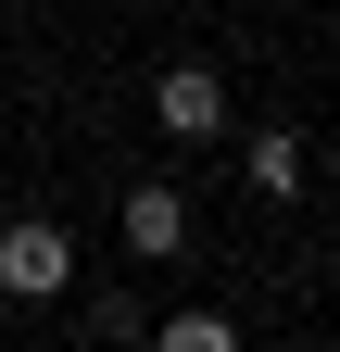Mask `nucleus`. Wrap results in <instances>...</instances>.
<instances>
[{
  "instance_id": "1",
  "label": "nucleus",
  "mask_w": 340,
  "mask_h": 352,
  "mask_svg": "<svg viewBox=\"0 0 340 352\" xmlns=\"http://www.w3.org/2000/svg\"><path fill=\"white\" fill-rule=\"evenodd\" d=\"M76 277V239L51 227V214H13V227H0V289H13V302H51Z\"/></svg>"
},
{
  "instance_id": "2",
  "label": "nucleus",
  "mask_w": 340,
  "mask_h": 352,
  "mask_svg": "<svg viewBox=\"0 0 340 352\" xmlns=\"http://www.w3.org/2000/svg\"><path fill=\"white\" fill-rule=\"evenodd\" d=\"M151 113H164V139L202 151V139L227 126V76H215V63H164V76H151Z\"/></svg>"
},
{
  "instance_id": "3",
  "label": "nucleus",
  "mask_w": 340,
  "mask_h": 352,
  "mask_svg": "<svg viewBox=\"0 0 340 352\" xmlns=\"http://www.w3.org/2000/svg\"><path fill=\"white\" fill-rule=\"evenodd\" d=\"M177 239H189V201L164 189V176H151V189H126V252H139V264H164Z\"/></svg>"
},
{
  "instance_id": "4",
  "label": "nucleus",
  "mask_w": 340,
  "mask_h": 352,
  "mask_svg": "<svg viewBox=\"0 0 340 352\" xmlns=\"http://www.w3.org/2000/svg\"><path fill=\"white\" fill-rule=\"evenodd\" d=\"M240 164H252V189H265V201H303V176H315V151L290 139V126H265V139H252Z\"/></svg>"
},
{
  "instance_id": "5",
  "label": "nucleus",
  "mask_w": 340,
  "mask_h": 352,
  "mask_svg": "<svg viewBox=\"0 0 340 352\" xmlns=\"http://www.w3.org/2000/svg\"><path fill=\"white\" fill-rule=\"evenodd\" d=\"M227 340H240V327L202 315V302H189V315H164V352H227Z\"/></svg>"
}]
</instances>
